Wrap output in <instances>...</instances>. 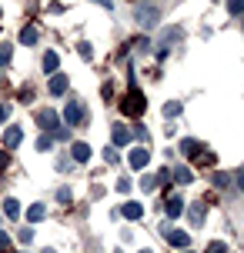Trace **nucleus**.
I'll return each mask as SVG.
<instances>
[{"label":"nucleus","instance_id":"nucleus-25","mask_svg":"<svg viewBox=\"0 0 244 253\" xmlns=\"http://www.w3.org/2000/svg\"><path fill=\"white\" fill-rule=\"evenodd\" d=\"M228 13H234V17L244 13V0H228Z\"/></svg>","mask_w":244,"mask_h":253},{"label":"nucleus","instance_id":"nucleus-11","mask_svg":"<svg viewBox=\"0 0 244 253\" xmlns=\"http://www.w3.org/2000/svg\"><path fill=\"white\" fill-rule=\"evenodd\" d=\"M191 160H194V164H201V167H214V153L207 150V147H197Z\"/></svg>","mask_w":244,"mask_h":253},{"label":"nucleus","instance_id":"nucleus-17","mask_svg":"<svg viewBox=\"0 0 244 253\" xmlns=\"http://www.w3.org/2000/svg\"><path fill=\"white\" fill-rule=\"evenodd\" d=\"M171 177H174V183H191V170L187 167H174Z\"/></svg>","mask_w":244,"mask_h":253},{"label":"nucleus","instance_id":"nucleus-15","mask_svg":"<svg viewBox=\"0 0 244 253\" xmlns=\"http://www.w3.org/2000/svg\"><path fill=\"white\" fill-rule=\"evenodd\" d=\"M37 37H40V30H37V27H30V24L20 30V43H27V47H30V43H37Z\"/></svg>","mask_w":244,"mask_h":253},{"label":"nucleus","instance_id":"nucleus-5","mask_svg":"<svg viewBox=\"0 0 244 253\" xmlns=\"http://www.w3.org/2000/svg\"><path fill=\"white\" fill-rule=\"evenodd\" d=\"M157 17H161V7H137V24H144V27H154L157 24Z\"/></svg>","mask_w":244,"mask_h":253},{"label":"nucleus","instance_id":"nucleus-2","mask_svg":"<svg viewBox=\"0 0 244 253\" xmlns=\"http://www.w3.org/2000/svg\"><path fill=\"white\" fill-rule=\"evenodd\" d=\"M161 237H164V240L171 243L174 250H187V247H191V237H187L184 230H171V227H164V230H161Z\"/></svg>","mask_w":244,"mask_h":253},{"label":"nucleus","instance_id":"nucleus-31","mask_svg":"<svg viewBox=\"0 0 244 253\" xmlns=\"http://www.w3.org/2000/svg\"><path fill=\"white\" fill-rule=\"evenodd\" d=\"M57 200H61V203H70V190H57Z\"/></svg>","mask_w":244,"mask_h":253},{"label":"nucleus","instance_id":"nucleus-22","mask_svg":"<svg viewBox=\"0 0 244 253\" xmlns=\"http://www.w3.org/2000/svg\"><path fill=\"white\" fill-rule=\"evenodd\" d=\"M211 183H214V187H231V177H228V173H214V177H211Z\"/></svg>","mask_w":244,"mask_h":253},{"label":"nucleus","instance_id":"nucleus-21","mask_svg":"<svg viewBox=\"0 0 244 253\" xmlns=\"http://www.w3.org/2000/svg\"><path fill=\"white\" fill-rule=\"evenodd\" d=\"M10 57H13L10 43H0V67H7V63H10Z\"/></svg>","mask_w":244,"mask_h":253},{"label":"nucleus","instance_id":"nucleus-3","mask_svg":"<svg viewBox=\"0 0 244 253\" xmlns=\"http://www.w3.org/2000/svg\"><path fill=\"white\" fill-rule=\"evenodd\" d=\"M34 120H37V126H44V130H61V114L57 110H37L34 114Z\"/></svg>","mask_w":244,"mask_h":253},{"label":"nucleus","instance_id":"nucleus-23","mask_svg":"<svg viewBox=\"0 0 244 253\" xmlns=\"http://www.w3.org/2000/svg\"><path fill=\"white\" fill-rule=\"evenodd\" d=\"M204 253H228V243H221V240H211L207 243V250Z\"/></svg>","mask_w":244,"mask_h":253},{"label":"nucleus","instance_id":"nucleus-6","mask_svg":"<svg viewBox=\"0 0 244 253\" xmlns=\"http://www.w3.org/2000/svg\"><path fill=\"white\" fill-rule=\"evenodd\" d=\"M127 160H130V167H134V170H144V167L151 164V153H147V147H134Z\"/></svg>","mask_w":244,"mask_h":253},{"label":"nucleus","instance_id":"nucleus-35","mask_svg":"<svg viewBox=\"0 0 244 253\" xmlns=\"http://www.w3.org/2000/svg\"><path fill=\"white\" fill-rule=\"evenodd\" d=\"M34 240V230H20V243H30Z\"/></svg>","mask_w":244,"mask_h":253},{"label":"nucleus","instance_id":"nucleus-10","mask_svg":"<svg viewBox=\"0 0 244 253\" xmlns=\"http://www.w3.org/2000/svg\"><path fill=\"white\" fill-rule=\"evenodd\" d=\"M164 213L167 216H181L184 213V200H181V197H167L164 200Z\"/></svg>","mask_w":244,"mask_h":253},{"label":"nucleus","instance_id":"nucleus-36","mask_svg":"<svg viewBox=\"0 0 244 253\" xmlns=\"http://www.w3.org/2000/svg\"><path fill=\"white\" fill-rule=\"evenodd\" d=\"M94 3H101V7H107V10H114V0H94Z\"/></svg>","mask_w":244,"mask_h":253},{"label":"nucleus","instance_id":"nucleus-20","mask_svg":"<svg viewBox=\"0 0 244 253\" xmlns=\"http://www.w3.org/2000/svg\"><path fill=\"white\" fill-rule=\"evenodd\" d=\"M57 63H61V57H57V53H44V70H47V74H54V70H57Z\"/></svg>","mask_w":244,"mask_h":253},{"label":"nucleus","instance_id":"nucleus-24","mask_svg":"<svg viewBox=\"0 0 244 253\" xmlns=\"http://www.w3.org/2000/svg\"><path fill=\"white\" fill-rule=\"evenodd\" d=\"M77 53L84 57V60H90V57H94V47H90L87 40H84V43H77Z\"/></svg>","mask_w":244,"mask_h":253},{"label":"nucleus","instance_id":"nucleus-29","mask_svg":"<svg viewBox=\"0 0 244 253\" xmlns=\"http://www.w3.org/2000/svg\"><path fill=\"white\" fill-rule=\"evenodd\" d=\"M141 187L144 190H154L157 187V177H141Z\"/></svg>","mask_w":244,"mask_h":253},{"label":"nucleus","instance_id":"nucleus-12","mask_svg":"<svg viewBox=\"0 0 244 253\" xmlns=\"http://www.w3.org/2000/svg\"><path fill=\"white\" fill-rule=\"evenodd\" d=\"M67 84H70V80H67L64 74H54L51 77V93H54V97H61V93L67 90Z\"/></svg>","mask_w":244,"mask_h":253},{"label":"nucleus","instance_id":"nucleus-34","mask_svg":"<svg viewBox=\"0 0 244 253\" xmlns=\"http://www.w3.org/2000/svg\"><path fill=\"white\" fill-rule=\"evenodd\" d=\"M37 150H51V137H40L37 140Z\"/></svg>","mask_w":244,"mask_h":253},{"label":"nucleus","instance_id":"nucleus-33","mask_svg":"<svg viewBox=\"0 0 244 253\" xmlns=\"http://www.w3.org/2000/svg\"><path fill=\"white\" fill-rule=\"evenodd\" d=\"M3 250H10V237H7V233H0V253Z\"/></svg>","mask_w":244,"mask_h":253},{"label":"nucleus","instance_id":"nucleus-7","mask_svg":"<svg viewBox=\"0 0 244 253\" xmlns=\"http://www.w3.org/2000/svg\"><path fill=\"white\" fill-rule=\"evenodd\" d=\"M20 140H24L20 126H7V130H3V150H13V147H20Z\"/></svg>","mask_w":244,"mask_h":253},{"label":"nucleus","instance_id":"nucleus-28","mask_svg":"<svg viewBox=\"0 0 244 253\" xmlns=\"http://www.w3.org/2000/svg\"><path fill=\"white\" fill-rule=\"evenodd\" d=\"M104 160H107V164H117L121 157H117V153H114V147H107V150H104Z\"/></svg>","mask_w":244,"mask_h":253},{"label":"nucleus","instance_id":"nucleus-8","mask_svg":"<svg viewBox=\"0 0 244 253\" xmlns=\"http://www.w3.org/2000/svg\"><path fill=\"white\" fill-rule=\"evenodd\" d=\"M124 143H130V130L117 124L114 130H111V147H124Z\"/></svg>","mask_w":244,"mask_h":253},{"label":"nucleus","instance_id":"nucleus-37","mask_svg":"<svg viewBox=\"0 0 244 253\" xmlns=\"http://www.w3.org/2000/svg\"><path fill=\"white\" fill-rule=\"evenodd\" d=\"M238 187L244 190V167H241V173H238Z\"/></svg>","mask_w":244,"mask_h":253},{"label":"nucleus","instance_id":"nucleus-16","mask_svg":"<svg viewBox=\"0 0 244 253\" xmlns=\"http://www.w3.org/2000/svg\"><path fill=\"white\" fill-rule=\"evenodd\" d=\"M3 213H7V220H17V216H20V203L13 200V197H7V200H3Z\"/></svg>","mask_w":244,"mask_h":253},{"label":"nucleus","instance_id":"nucleus-18","mask_svg":"<svg viewBox=\"0 0 244 253\" xmlns=\"http://www.w3.org/2000/svg\"><path fill=\"white\" fill-rule=\"evenodd\" d=\"M44 213H47V210H44V203H34V207L27 210V220H30V223H40V220H44Z\"/></svg>","mask_w":244,"mask_h":253},{"label":"nucleus","instance_id":"nucleus-27","mask_svg":"<svg viewBox=\"0 0 244 253\" xmlns=\"http://www.w3.org/2000/svg\"><path fill=\"white\" fill-rule=\"evenodd\" d=\"M7 164H10V153H7V150H3V147H0V173L7 170Z\"/></svg>","mask_w":244,"mask_h":253},{"label":"nucleus","instance_id":"nucleus-39","mask_svg":"<svg viewBox=\"0 0 244 253\" xmlns=\"http://www.w3.org/2000/svg\"><path fill=\"white\" fill-rule=\"evenodd\" d=\"M141 253H151V250H141Z\"/></svg>","mask_w":244,"mask_h":253},{"label":"nucleus","instance_id":"nucleus-38","mask_svg":"<svg viewBox=\"0 0 244 253\" xmlns=\"http://www.w3.org/2000/svg\"><path fill=\"white\" fill-rule=\"evenodd\" d=\"M44 253H57V250H51V247H47V250H44Z\"/></svg>","mask_w":244,"mask_h":253},{"label":"nucleus","instance_id":"nucleus-19","mask_svg":"<svg viewBox=\"0 0 244 253\" xmlns=\"http://www.w3.org/2000/svg\"><path fill=\"white\" fill-rule=\"evenodd\" d=\"M197 147H201V143H197V140H191V137H187V140H181V153H184L187 160L194 157V150H197Z\"/></svg>","mask_w":244,"mask_h":253},{"label":"nucleus","instance_id":"nucleus-9","mask_svg":"<svg viewBox=\"0 0 244 253\" xmlns=\"http://www.w3.org/2000/svg\"><path fill=\"white\" fill-rule=\"evenodd\" d=\"M121 216H124V220H141V216H144V207L130 200V203H124V207H121Z\"/></svg>","mask_w":244,"mask_h":253},{"label":"nucleus","instance_id":"nucleus-26","mask_svg":"<svg viewBox=\"0 0 244 253\" xmlns=\"http://www.w3.org/2000/svg\"><path fill=\"white\" fill-rule=\"evenodd\" d=\"M178 114H181V103H178V100L164 103V117H178Z\"/></svg>","mask_w":244,"mask_h":253},{"label":"nucleus","instance_id":"nucleus-40","mask_svg":"<svg viewBox=\"0 0 244 253\" xmlns=\"http://www.w3.org/2000/svg\"><path fill=\"white\" fill-rule=\"evenodd\" d=\"M7 253H10V250H7Z\"/></svg>","mask_w":244,"mask_h":253},{"label":"nucleus","instance_id":"nucleus-13","mask_svg":"<svg viewBox=\"0 0 244 253\" xmlns=\"http://www.w3.org/2000/svg\"><path fill=\"white\" fill-rule=\"evenodd\" d=\"M70 150H74V160H77V164H87V160H90V153H94V150L87 147V143H74Z\"/></svg>","mask_w":244,"mask_h":253},{"label":"nucleus","instance_id":"nucleus-32","mask_svg":"<svg viewBox=\"0 0 244 253\" xmlns=\"http://www.w3.org/2000/svg\"><path fill=\"white\" fill-rule=\"evenodd\" d=\"M7 117H10V103H0V124H3Z\"/></svg>","mask_w":244,"mask_h":253},{"label":"nucleus","instance_id":"nucleus-1","mask_svg":"<svg viewBox=\"0 0 244 253\" xmlns=\"http://www.w3.org/2000/svg\"><path fill=\"white\" fill-rule=\"evenodd\" d=\"M144 110H147V100H144V93H137V90L130 87V93L121 100V114H127V117H141Z\"/></svg>","mask_w":244,"mask_h":253},{"label":"nucleus","instance_id":"nucleus-30","mask_svg":"<svg viewBox=\"0 0 244 253\" xmlns=\"http://www.w3.org/2000/svg\"><path fill=\"white\" fill-rule=\"evenodd\" d=\"M117 193H130V180H117Z\"/></svg>","mask_w":244,"mask_h":253},{"label":"nucleus","instance_id":"nucleus-14","mask_svg":"<svg viewBox=\"0 0 244 253\" xmlns=\"http://www.w3.org/2000/svg\"><path fill=\"white\" fill-rule=\"evenodd\" d=\"M187 220H191L194 227H201L204 223V203H194L191 210H187Z\"/></svg>","mask_w":244,"mask_h":253},{"label":"nucleus","instance_id":"nucleus-4","mask_svg":"<svg viewBox=\"0 0 244 253\" xmlns=\"http://www.w3.org/2000/svg\"><path fill=\"white\" fill-rule=\"evenodd\" d=\"M84 117H87V114H84V107H80L77 100H70L64 107V124L67 126H80V124H84Z\"/></svg>","mask_w":244,"mask_h":253}]
</instances>
